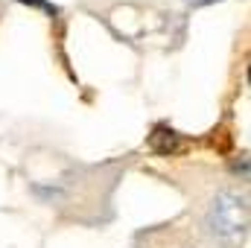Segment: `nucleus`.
I'll use <instances>...</instances> for the list:
<instances>
[{
	"label": "nucleus",
	"mask_w": 251,
	"mask_h": 248,
	"mask_svg": "<svg viewBox=\"0 0 251 248\" xmlns=\"http://www.w3.org/2000/svg\"><path fill=\"white\" fill-rule=\"evenodd\" d=\"M199 234L207 237L216 248H243L249 228V198L237 184L216 181L199 193L196 204Z\"/></svg>",
	"instance_id": "f257e3e1"
},
{
	"label": "nucleus",
	"mask_w": 251,
	"mask_h": 248,
	"mask_svg": "<svg viewBox=\"0 0 251 248\" xmlns=\"http://www.w3.org/2000/svg\"><path fill=\"white\" fill-rule=\"evenodd\" d=\"M3 12H6V3L0 0V21H3Z\"/></svg>",
	"instance_id": "7ed1b4c3"
},
{
	"label": "nucleus",
	"mask_w": 251,
	"mask_h": 248,
	"mask_svg": "<svg viewBox=\"0 0 251 248\" xmlns=\"http://www.w3.org/2000/svg\"><path fill=\"white\" fill-rule=\"evenodd\" d=\"M120 170L117 167H70L62 173L56 181H50V190H35L50 207H67L73 210V216L79 222H91L88 219V207L85 201H97L108 207L111 190H102V181H117Z\"/></svg>",
	"instance_id": "f03ea898"
}]
</instances>
